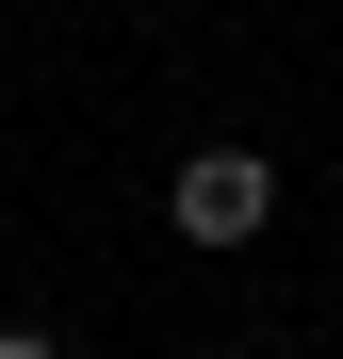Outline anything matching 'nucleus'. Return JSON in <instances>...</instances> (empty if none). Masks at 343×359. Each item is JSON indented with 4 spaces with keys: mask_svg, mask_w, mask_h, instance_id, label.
Here are the masks:
<instances>
[{
    "mask_svg": "<svg viewBox=\"0 0 343 359\" xmlns=\"http://www.w3.org/2000/svg\"><path fill=\"white\" fill-rule=\"evenodd\" d=\"M163 212H180V245H246V229L278 212V163L262 147H196L180 180H163Z\"/></svg>",
    "mask_w": 343,
    "mask_h": 359,
    "instance_id": "f257e3e1",
    "label": "nucleus"
},
{
    "mask_svg": "<svg viewBox=\"0 0 343 359\" xmlns=\"http://www.w3.org/2000/svg\"><path fill=\"white\" fill-rule=\"evenodd\" d=\"M0 359H49V343H33V327H0Z\"/></svg>",
    "mask_w": 343,
    "mask_h": 359,
    "instance_id": "f03ea898",
    "label": "nucleus"
}]
</instances>
